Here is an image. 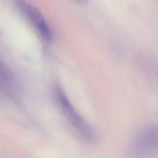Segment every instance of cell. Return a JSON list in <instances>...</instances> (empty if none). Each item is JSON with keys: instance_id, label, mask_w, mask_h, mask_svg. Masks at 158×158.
Wrapping results in <instances>:
<instances>
[{"instance_id": "cell-1", "label": "cell", "mask_w": 158, "mask_h": 158, "mask_svg": "<svg viewBox=\"0 0 158 158\" xmlns=\"http://www.w3.org/2000/svg\"><path fill=\"white\" fill-rule=\"evenodd\" d=\"M56 98L61 110L69 123L85 141L93 142L95 139L93 130L76 111L65 93L60 88L56 90Z\"/></svg>"}, {"instance_id": "cell-2", "label": "cell", "mask_w": 158, "mask_h": 158, "mask_svg": "<svg viewBox=\"0 0 158 158\" xmlns=\"http://www.w3.org/2000/svg\"><path fill=\"white\" fill-rule=\"evenodd\" d=\"M16 4L20 12L31 23L43 40L46 42H50L52 36L51 30L38 9L24 0H17Z\"/></svg>"}, {"instance_id": "cell-3", "label": "cell", "mask_w": 158, "mask_h": 158, "mask_svg": "<svg viewBox=\"0 0 158 158\" xmlns=\"http://www.w3.org/2000/svg\"><path fill=\"white\" fill-rule=\"evenodd\" d=\"M137 153H149L158 151V127H148L138 134L133 143Z\"/></svg>"}, {"instance_id": "cell-4", "label": "cell", "mask_w": 158, "mask_h": 158, "mask_svg": "<svg viewBox=\"0 0 158 158\" xmlns=\"http://www.w3.org/2000/svg\"><path fill=\"white\" fill-rule=\"evenodd\" d=\"M11 75L6 65L0 59V79L5 81H9Z\"/></svg>"}, {"instance_id": "cell-5", "label": "cell", "mask_w": 158, "mask_h": 158, "mask_svg": "<svg viewBox=\"0 0 158 158\" xmlns=\"http://www.w3.org/2000/svg\"><path fill=\"white\" fill-rule=\"evenodd\" d=\"M73 1L75 3H77L78 5H80V6H84L88 2V0H73Z\"/></svg>"}]
</instances>
